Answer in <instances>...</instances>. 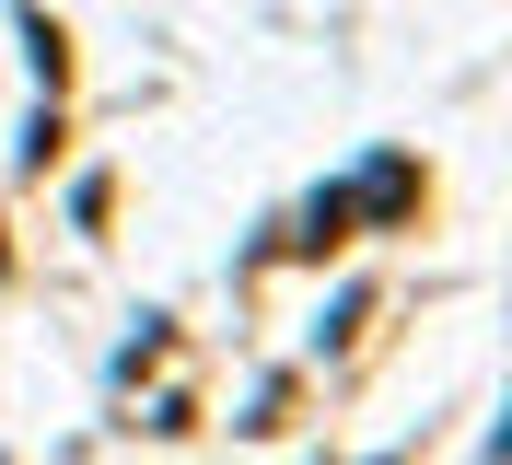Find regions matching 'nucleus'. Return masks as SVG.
I'll use <instances>...</instances> for the list:
<instances>
[{
  "label": "nucleus",
  "mask_w": 512,
  "mask_h": 465,
  "mask_svg": "<svg viewBox=\"0 0 512 465\" xmlns=\"http://www.w3.org/2000/svg\"><path fill=\"white\" fill-rule=\"evenodd\" d=\"M408 198H419V163H408V152H384L373 175H361V198H350V221H396V210H408Z\"/></svg>",
  "instance_id": "nucleus-1"
},
{
  "label": "nucleus",
  "mask_w": 512,
  "mask_h": 465,
  "mask_svg": "<svg viewBox=\"0 0 512 465\" xmlns=\"http://www.w3.org/2000/svg\"><path fill=\"white\" fill-rule=\"evenodd\" d=\"M326 245H350V198H338V186L303 210V256H326Z\"/></svg>",
  "instance_id": "nucleus-2"
}]
</instances>
